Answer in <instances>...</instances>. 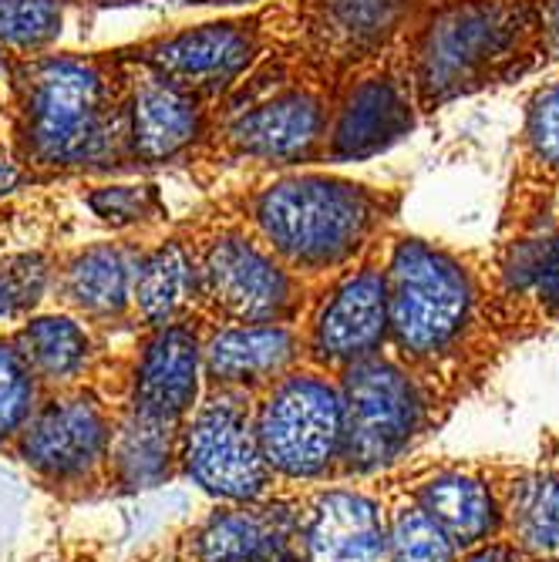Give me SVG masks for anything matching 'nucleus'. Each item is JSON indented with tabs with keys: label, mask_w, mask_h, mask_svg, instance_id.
<instances>
[{
	"label": "nucleus",
	"mask_w": 559,
	"mask_h": 562,
	"mask_svg": "<svg viewBox=\"0 0 559 562\" xmlns=\"http://www.w3.org/2000/svg\"><path fill=\"white\" fill-rule=\"evenodd\" d=\"M384 542L391 562H451L455 555V542L422 505L398 508Z\"/></svg>",
	"instance_id": "obj_26"
},
{
	"label": "nucleus",
	"mask_w": 559,
	"mask_h": 562,
	"mask_svg": "<svg viewBox=\"0 0 559 562\" xmlns=\"http://www.w3.org/2000/svg\"><path fill=\"white\" fill-rule=\"evenodd\" d=\"M14 347L21 350V357L37 381L58 384L85 371L88 353H91V337L75 317L51 314V317L27 321L21 334L14 337Z\"/></svg>",
	"instance_id": "obj_23"
},
{
	"label": "nucleus",
	"mask_w": 559,
	"mask_h": 562,
	"mask_svg": "<svg viewBox=\"0 0 559 562\" xmlns=\"http://www.w3.org/2000/svg\"><path fill=\"white\" fill-rule=\"evenodd\" d=\"M388 327L401 350L438 353L459 337L469 317V280L428 243L404 239L388 267Z\"/></svg>",
	"instance_id": "obj_3"
},
{
	"label": "nucleus",
	"mask_w": 559,
	"mask_h": 562,
	"mask_svg": "<svg viewBox=\"0 0 559 562\" xmlns=\"http://www.w3.org/2000/svg\"><path fill=\"white\" fill-rule=\"evenodd\" d=\"M340 404H344L340 454L347 458V469L354 472H374L394 462L422 422V401L412 381L394 364L374 361V357L350 364L340 391Z\"/></svg>",
	"instance_id": "obj_8"
},
{
	"label": "nucleus",
	"mask_w": 559,
	"mask_h": 562,
	"mask_svg": "<svg viewBox=\"0 0 559 562\" xmlns=\"http://www.w3.org/2000/svg\"><path fill=\"white\" fill-rule=\"evenodd\" d=\"M195 270L199 300L230 324H283L297 306L293 273L239 226L220 229L202 243Z\"/></svg>",
	"instance_id": "obj_5"
},
{
	"label": "nucleus",
	"mask_w": 559,
	"mask_h": 562,
	"mask_svg": "<svg viewBox=\"0 0 559 562\" xmlns=\"http://www.w3.org/2000/svg\"><path fill=\"white\" fill-rule=\"evenodd\" d=\"M135 267L128 249L115 243H94L65 263L62 270V296L71 311L91 321H115L132 306V280Z\"/></svg>",
	"instance_id": "obj_21"
},
{
	"label": "nucleus",
	"mask_w": 559,
	"mask_h": 562,
	"mask_svg": "<svg viewBox=\"0 0 559 562\" xmlns=\"http://www.w3.org/2000/svg\"><path fill=\"white\" fill-rule=\"evenodd\" d=\"M519 539L549 559H559V475H536L513 498Z\"/></svg>",
	"instance_id": "obj_25"
},
{
	"label": "nucleus",
	"mask_w": 559,
	"mask_h": 562,
	"mask_svg": "<svg viewBox=\"0 0 559 562\" xmlns=\"http://www.w3.org/2000/svg\"><path fill=\"white\" fill-rule=\"evenodd\" d=\"M260 21L236 18L148 37L128 50H119V58L156 71L213 105L239 85V78L260 58Z\"/></svg>",
	"instance_id": "obj_6"
},
{
	"label": "nucleus",
	"mask_w": 559,
	"mask_h": 562,
	"mask_svg": "<svg viewBox=\"0 0 559 562\" xmlns=\"http://www.w3.org/2000/svg\"><path fill=\"white\" fill-rule=\"evenodd\" d=\"M529 135L543 159L559 166V85L543 91L529 115Z\"/></svg>",
	"instance_id": "obj_31"
},
{
	"label": "nucleus",
	"mask_w": 559,
	"mask_h": 562,
	"mask_svg": "<svg viewBox=\"0 0 559 562\" xmlns=\"http://www.w3.org/2000/svg\"><path fill=\"white\" fill-rule=\"evenodd\" d=\"M27 176L18 169V162L11 159V156H4V148H0V192H8V189H14V186H21Z\"/></svg>",
	"instance_id": "obj_33"
},
{
	"label": "nucleus",
	"mask_w": 559,
	"mask_h": 562,
	"mask_svg": "<svg viewBox=\"0 0 559 562\" xmlns=\"http://www.w3.org/2000/svg\"><path fill=\"white\" fill-rule=\"evenodd\" d=\"M303 562H384V526L371 498L327 492L300 526Z\"/></svg>",
	"instance_id": "obj_17"
},
{
	"label": "nucleus",
	"mask_w": 559,
	"mask_h": 562,
	"mask_svg": "<svg viewBox=\"0 0 559 562\" xmlns=\"http://www.w3.org/2000/svg\"><path fill=\"white\" fill-rule=\"evenodd\" d=\"M0 65H8V55H4V47H0Z\"/></svg>",
	"instance_id": "obj_38"
},
{
	"label": "nucleus",
	"mask_w": 559,
	"mask_h": 562,
	"mask_svg": "<svg viewBox=\"0 0 559 562\" xmlns=\"http://www.w3.org/2000/svg\"><path fill=\"white\" fill-rule=\"evenodd\" d=\"M223 145L236 159L267 166H308L324 159L327 105L308 85H280L277 91L253 94L226 128Z\"/></svg>",
	"instance_id": "obj_10"
},
{
	"label": "nucleus",
	"mask_w": 559,
	"mask_h": 562,
	"mask_svg": "<svg viewBox=\"0 0 559 562\" xmlns=\"http://www.w3.org/2000/svg\"><path fill=\"white\" fill-rule=\"evenodd\" d=\"M519 18L499 4H459L432 21L418 50L425 101H448L472 88L513 50Z\"/></svg>",
	"instance_id": "obj_9"
},
{
	"label": "nucleus",
	"mask_w": 559,
	"mask_h": 562,
	"mask_svg": "<svg viewBox=\"0 0 559 562\" xmlns=\"http://www.w3.org/2000/svg\"><path fill=\"white\" fill-rule=\"evenodd\" d=\"M199 368H202V344L195 327L186 321L159 327L142 350L135 371V418L176 425L186 418L199 394Z\"/></svg>",
	"instance_id": "obj_13"
},
{
	"label": "nucleus",
	"mask_w": 559,
	"mask_h": 562,
	"mask_svg": "<svg viewBox=\"0 0 559 562\" xmlns=\"http://www.w3.org/2000/svg\"><path fill=\"white\" fill-rule=\"evenodd\" d=\"M85 4V0H81ZM88 4H119V0H88Z\"/></svg>",
	"instance_id": "obj_37"
},
{
	"label": "nucleus",
	"mask_w": 559,
	"mask_h": 562,
	"mask_svg": "<svg viewBox=\"0 0 559 562\" xmlns=\"http://www.w3.org/2000/svg\"><path fill=\"white\" fill-rule=\"evenodd\" d=\"M404 0H303L300 21L324 58H358L401 24Z\"/></svg>",
	"instance_id": "obj_19"
},
{
	"label": "nucleus",
	"mask_w": 559,
	"mask_h": 562,
	"mask_svg": "<svg viewBox=\"0 0 559 562\" xmlns=\"http://www.w3.org/2000/svg\"><path fill=\"white\" fill-rule=\"evenodd\" d=\"M253 428H257V441L270 472L290 479H317L340 454V391L321 374L277 378L257 418H253Z\"/></svg>",
	"instance_id": "obj_4"
},
{
	"label": "nucleus",
	"mask_w": 559,
	"mask_h": 562,
	"mask_svg": "<svg viewBox=\"0 0 559 562\" xmlns=\"http://www.w3.org/2000/svg\"><path fill=\"white\" fill-rule=\"evenodd\" d=\"M169 431L172 425L145 422L135 418L128 422L122 445H119V469L128 485H156L166 469H169Z\"/></svg>",
	"instance_id": "obj_27"
},
{
	"label": "nucleus",
	"mask_w": 559,
	"mask_h": 562,
	"mask_svg": "<svg viewBox=\"0 0 559 562\" xmlns=\"http://www.w3.org/2000/svg\"><path fill=\"white\" fill-rule=\"evenodd\" d=\"M34 374L14 340H0V438L21 431L34 412Z\"/></svg>",
	"instance_id": "obj_29"
},
{
	"label": "nucleus",
	"mask_w": 559,
	"mask_h": 562,
	"mask_svg": "<svg viewBox=\"0 0 559 562\" xmlns=\"http://www.w3.org/2000/svg\"><path fill=\"white\" fill-rule=\"evenodd\" d=\"M65 0H0V47L18 58L41 55L62 34Z\"/></svg>",
	"instance_id": "obj_24"
},
{
	"label": "nucleus",
	"mask_w": 559,
	"mask_h": 562,
	"mask_svg": "<svg viewBox=\"0 0 559 562\" xmlns=\"http://www.w3.org/2000/svg\"><path fill=\"white\" fill-rule=\"evenodd\" d=\"M105 448L109 422L85 394L47 401L41 412H31L21 435L24 462L47 479H75L91 472Z\"/></svg>",
	"instance_id": "obj_12"
},
{
	"label": "nucleus",
	"mask_w": 559,
	"mask_h": 562,
	"mask_svg": "<svg viewBox=\"0 0 559 562\" xmlns=\"http://www.w3.org/2000/svg\"><path fill=\"white\" fill-rule=\"evenodd\" d=\"M388 330V283L374 267L347 277L314 321L311 347L327 364H358Z\"/></svg>",
	"instance_id": "obj_14"
},
{
	"label": "nucleus",
	"mask_w": 559,
	"mask_h": 562,
	"mask_svg": "<svg viewBox=\"0 0 559 562\" xmlns=\"http://www.w3.org/2000/svg\"><path fill=\"white\" fill-rule=\"evenodd\" d=\"M51 270L37 252H21V257L0 260V317H24L41 303L47 290Z\"/></svg>",
	"instance_id": "obj_30"
},
{
	"label": "nucleus",
	"mask_w": 559,
	"mask_h": 562,
	"mask_svg": "<svg viewBox=\"0 0 559 562\" xmlns=\"http://www.w3.org/2000/svg\"><path fill=\"white\" fill-rule=\"evenodd\" d=\"M85 206L115 229H132V226H145L156 223L166 213L159 189L138 182V186H98L91 192H85Z\"/></svg>",
	"instance_id": "obj_28"
},
{
	"label": "nucleus",
	"mask_w": 559,
	"mask_h": 562,
	"mask_svg": "<svg viewBox=\"0 0 559 562\" xmlns=\"http://www.w3.org/2000/svg\"><path fill=\"white\" fill-rule=\"evenodd\" d=\"M179 4H257V0H179Z\"/></svg>",
	"instance_id": "obj_35"
},
{
	"label": "nucleus",
	"mask_w": 559,
	"mask_h": 562,
	"mask_svg": "<svg viewBox=\"0 0 559 562\" xmlns=\"http://www.w3.org/2000/svg\"><path fill=\"white\" fill-rule=\"evenodd\" d=\"M11 159L24 176L128 169L125 61L115 55L8 58Z\"/></svg>",
	"instance_id": "obj_1"
},
{
	"label": "nucleus",
	"mask_w": 559,
	"mask_h": 562,
	"mask_svg": "<svg viewBox=\"0 0 559 562\" xmlns=\"http://www.w3.org/2000/svg\"><path fill=\"white\" fill-rule=\"evenodd\" d=\"M549 31H552V41H556V47H559V0L552 4V21H549Z\"/></svg>",
	"instance_id": "obj_36"
},
{
	"label": "nucleus",
	"mask_w": 559,
	"mask_h": 562,
	"mask_svg": "<svg viewBox=\"0 0 559 562\" xmlns=\"http://www.w3.org/2000/svg\"><path fill=\"white\" fill-rule=\"evenodd\" d=\"M246 220L290 273H321L347 263L378 220V199L337 176L290 172L246 202Z\"/></svg>",
	"instance_id": "obj_2"
},
{
	"label": "nucleus",
	"mask_w": 559,
	"mask_h": 562,
	"mask_svg": "<svg viewBox=\"0 0 559 562\" xmlns=\"http://www.w3.org/2000/svg\"><path fill=\"white\" fill-rule=\"evenodd\" d=\"M300 340L287 324H230L202 347V368L220 387L273 384L293 368Z\"/></svg>",
	"instance_id": "obj_18"
},
{
	"label": "nucleus",
	"mask_w": 559,
	"mask_h": 562,
	"mask_svg": "<svg viewBox=\"0 0 559 562\" xmlns=\"http://www.w3.org/2000/svg\"><path fill=\"white\" fill-rule=\"evenodd\" d=\"M418 505L441 526L455 546H476L495 526V505L489 488L469 475H438L422 485Z\"/></svg>",
	"instance_id": "obj_22"
},
{
	"label": "nucleus",
	"mask_w": 559,
	"mask_h": 562,
	"mask_svg": "<svg viewBox=\"0 0 559 562\" xmlns=\"http://www.w3.org/2000/svg\"><path fill=\"white\" fill-rule=\"evenodd\" d=\"M412 105L401 85L388 75H374L354 85L340 109L334 115V125L327 128L324 159L334 162H361L371 159L388 145H394L401 135L412 132Z\"/></svg>",
	"instance_id": "obj_15"
},
{
	"label": "nucleus",
	"mask_w": 559,
	"mask_h": 562,
	"mask_svg": "<svg viewBox=\"0 0 559 562\" xmlns=\"http://www.w3.org/2000/svg\"><path fill=\"white\" fill-rule=\"evenodd\" d=\"M195 562H300V526L283 508H226L192 536Z\"/></svg>",
	"instance_id": "obj_16"
},
{
	"label": "nucleus",
	"mask_w": 559,
	"mask_h": 562,
	"mask_svg": "<svg viewBox=\"0 0 559 562\" xmlns=\"http://www.w3.org/2000/svg\"><path fill=\"white\" fill-rule=\"evenodd\" d=\"M210 101L182 85L125 61V159L128 166H169L206 142Z\"/></svg>",
	"instance_id": "obj_11"
},
{
	"label": "nucleus",
	"mask_w": 559,
	"mask_h": 562,
	"mask_svg": "<svg viewBox=\"0 0 559 562\" xmlns=\"http://www.w3.org/2000/svg\"><path fill=\"white\" fill-rule=\"evenodd\" d=\"M132 303L148 327H169L186 321L199 303L195 249L182 239H166L138 260L132 280Z\"/></svg>",
	"instance_id": "obj_20"
},
{
	"label": "nucleus",
	"mask_w": 559,
	"mask_h": 562,
	"mask_svg": "<svg viewBox=\"0 0 559 562\" xmlns=\"http://www.w3.org/2000/svg\"><path fill=\"white\" fill-rule=\"evenodd\" d=\"M182 465L195 485L230 502H253L267 492L270 465L243 391L220 387L195 407L182 435Z\"/></svg>",
	"instance_id": "obj_7"
},
{
	"label": "nucleus",
	"mask_w": 559,
	"mask_h": 562,
	"mask_svg": "<svg viewBox=\"0 0 559 562\" xmlns=\"http://www.w3.org/2000/svg\"><path fill=\"white\" fill-rule=\"evenodd\" d=\"M536 286H539V293H543V300L549 306H559V243H549L543 267L536 273Z\"/></svg>",
	"instance_id": "obj_32"
},
{
	"label": "nucleus",
	"mask_w": 559,
	"mask_h": 562,
	"mask_svg": "<svg viewBox=\"0 0 559 562\" xmlns=\"http://www.w3.org/2000/svg\"><path fill=\"white\" fill-rule=\"evenodd\" d=\"M469 562H513V559H510V552H502V549H485V552L472 555Z\"/></svg>",
	"instance_id": "obj_34"
}]
</instances>
